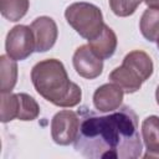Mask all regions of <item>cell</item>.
Returning a JSON list of instances; mask_svg holds the SVG:
<instances>
[{
	"instance_id": "cell-1",
	"label": "cell",
	"mask_w": 159,
	"mask_h": 159,
	"mask_svg": "<svg viewBox=\"0 0 159 159\" xmlns=\"http://www.w3.org/2000/svg\"><path fill=\"white\" fill-rule=\"evenodd\" d=\"M75 150L89 159H137L143 144L138 130V117L129 106H120L106 116L91 111L81 112Z\"/></svg>"
},
{
	"instance_id": "cell-2",
	"label": "cell",
	"mask_w": 159,
	"mask_h": 159,
	"mask_svg": "<svg viewBox=\"0 0 159 159\" xmlns=\"http://www.w3.org/2000/svg\"><path fill=\"white\" fill-rule=\"evenodd\" d=\"M31 81L36 92L57 107H75L81 102L82 91L70 81L60 60L47 58L37 62L31 70Z\"/></svg>"
},
{
	"instance_id": "cell-3",
	"label": "cell",
	"mask_w": 159,
	"mask_h": 159,
	"mask_svg": "<svg viewBox=\"0 0 159 159\" xmlns=\"http://www.w3.org/2000/svg\"><path fill=\"white\" fill-rule=\"evenodd\" d=\"M65 17L70 26H72L81 37L88 41L96 39L102 32L104 26L99 7L86 1L73 2L67 6Z\"/></svg>"
},
{
	"instance_id": "cell-4",
	"label": "cell",
	"mask_w": 159,
	"mask_h": 159,
	"mask_svg": "<svg viewBox=\"0 0 159 159\" xmlns=\"http://www.w3.org/2000/svg\"><path fill=\"white\" fill-rule=\"evenodd\" d=\"M6 55L15 61H24L35 51V37L31 27L26 25L14 26L6 35Z\"/></svg>"
},
{
	"instance_id": "cell-5",
	"label": "cell",
	"mask_w": 159,
	"mask_h": 159,
	"mask_svg": "<svg viewBox=\"0 0 159 159\" xmlns=\"http://www.w3.org/2000/svg\"><path fill=\"white\" fill-rule=\"evenodd\" d=\"M81 118L73 111L65 109L57 112L51 120V137L58 145H68L75 142Z\"/></svg>"
},
{
	"instance_id": "cell-6",
	"label": "cell",
	"mask_w": 159,
	"mask_h": 159,
	"mask_svg": "<svg viewBox=\"0 0 159 159\" xmlns=\"http://www.w3.org/2000/svg\"><path fill=\"white\" fill-rule=\"evenodd\" d=\"M72 62L76 72L87 80L97 78L103 71V60L92 51L89 45L80 46L73 53Z\"/></svg>"
},
{
	"instance_id": "cell-7",
	"label": "cell",
	"mask_w": 159,
	"mask_h": 159,
	"mask_svg": "<svg viewBox=\"0 0 159 159\" xmlns=\"http://www.w3.org/2000/svg\"><path fill=\"white\" fill-rule=\"evenodd\" d=\"M35 37V51L46 52L56 43L58 30L53 19L48 16H40L30 25Z\"/></svg>"
},
{
	"instance_id": "cell-8",
	"label": "cell",
	"mask_w": 159,
	"mask_h": 159,
	"mask_svg": "<svg viewBox=\"0 0 159 159\" xmlns=\"http://www.w3.org/2000/svg\"><path fill=\"white\" fill-rule=\"evenodd\" d=\"M123 89L116 83H106L98 87L93 94V104L102 113L113 112L122 106Z\"/></svg>"
},
{
	"instance_id": "cell-9",
	"label": "cell",
	"mask_w": 159,
	"mask_h": 159,
	"mask_svg": "<svg viewBox=\"0 0 159 159\" xmlns=\"http://www.w3.org/2000/svg\"><path fill=\"white\" fill-rule=\"evenodd\" d=\"M142 137L145 145L144 158H159V117L149 116L142 123Z\"/></svg>"
},
{
	"instance_id": "cell-10",
	"label": "cell",
	"mask_w": 159,
	"mask_h": 159,
	"mask_svg": "<svg viewBox=\"0 0 159 159\" xmlns=\"http://www.w3.org/2000/svg\"><path fill=\"white\" fill-rule=\"evenodd\" d=\"M122 65L129 67L143 82L149 80V77L153 75V70H154L153 61L149 57V55L140 50H134V51L127 53L125 57L123 58Z\"/></svg>"
},
{
	"instance_id": "cell-11",
	"label": "cell",
	"mask_w": 159,
	"mask_h": 159,
	"mask_svg": "<svg viewBox=\"0 0 159 159\" xmlns=\"http://www.w3.org/2000/svg\"><path fill=\"white\" fill-rule=\"evenodd\" d=\"M117 42H118L117 35L109 26L104 24L102 32L96 39L88 41V45L99 58L106 60L114 55L117 48Z\"/></svg>"
},
{
	"instance_id": "cell-12",
	"label": "cell",
	"mask_w": 159,
	"mask_h": 159,
	"mask_svg": "<svg viewBox=\"0 0 159 159\" xmlns=\"http://www.w3.org/2000/svg\"><path fill=\"white\" fill-rule=\"evenodd\" d=\"M109 81L119 86L124 93H134L140 89L143 81L127 66L122 65L109 73Z\"/></svg>"
},
{
	"instance_id": "cell-13",
	"label": "cell",
	"mask_w": 159,
	"mask_h": 159,
	"mask_svg": "<svg viewBox=\"0 0 159 159\" xmlns=\"http://www.w3.org/2000/svg\"><path fill=\"white\" fill-rule=\"evenodd\" d=\"M17 82V65L7 55L0 56V89L1 93L11 92Z\"/></svg>"
},
{
	"instance_id": "cell-14",
	"label": "cell",
	"mask_w": 159,
	"mask_h": 159,
	"mask_svg": "<svg viewBox=\"0 0 159 159\" xmlns=\"http://www.w3.org/2000/svg\"><path fill=\"white\" fill-rule=\"evenodd\" d=\"M139 29L145 40L154 42L159 40V9L148 7L139 21Z\"/></svg>"
},
{
	"instance_id": "cell-15",
	"label": "cell",
	"mask_w": 159,
	"mask_h": 159,
	"mask_svg": "<svg viewBox=\"0 0 159 159\" xmlns=\"http://www.w3.org/2000/svg\"><path fill=\"white\" fill-rule=\"evenodd\" d=\"M29 5V0H0V11L5 19L16 22L26 15Z\"/></svg>"
},
{
	"instance_id": "cell-16",
	"label": "cell",
	"mask_w": 159,
	"mask_h": 159,
	"mask_svg": "<svg viewBox=\"0 0 159 159\" xmlns=\"http://www.w3.org/2000/svg\"><path fill=\"white\" fill-rule=\"evenodd\" d=\"M20 109V99L17 93H1V107H0V117L2 123H7L19 117Z\"/></svg>"
},
{
	"instance_id": "cell-17",
	"label": "cell",
	"mask_w": 159,
	"mask_h": 159,
	"mask_svg": "<svg viewBox=\"0 0 159 159\" xmlns=\"http://www.w3.org/2000/svg\"><path fill=\"white\" fill-rule=\"evenodd\" d=\"M20 99V109H19V120H34L40 114V107L37 102L26 93H17Z\"/></svg>"
},
{
	"instance_id": "cell-18",
	"label": "cell",
	"mask_w": 159,
	"mask_h": 159,
	"mask_svg": "<svg viewBox=\"0 0 159 159\" xmlns=\"http://www.w3.org/2000/svg\"><path fill=\"white\" fill-rule=\"evenodd\" d=\"M143 0H109V7L114 15L127 17L133 15Z\"/></svg>"
},
{
	"instance_id": "cell-19",
	"label": "cell",
	"mask_w": 159,
	"mask_h": 159,
	"mask_svg": "<svg viewBox=\"0 0 159 159\" xmlns=\"http://www.w3.org/2000/svg\"><path fill=\"white\" fill-rule=\"evenodd\" d=\"M148 7H155V9H159V0H143Z\"/></svg>"
},
{
	"instance_id": "cell-20",
	"label": "cell",
	"mask_w": 159,
	"mask_h": 159,
	"mask_svg": "<svg viewBox=\"0 0 159 159\" xmlns=\"http://www.w3.org/2000/svg\"><path fill=\"white\" fill-rule=\"evenodd\" d=\"M155 99H157V103L159 104V86L157 87V91H155Z\"/></svg>"
},
{
	"instance_id": "cell-21",
	"label": "cell",
	"mask_w": 159,
	"mask_h": 159,
	"mask_svg": "<svg viewBox=\"0 0 159 159\" xmlns=\"http://www.w3.org/2000/svg\"><path fill=\"white\" fill-rule=\"evenodd\" d=\"M157 46H158V48H159V40L157 41Z\"/></svg>"
}]
</instances>
